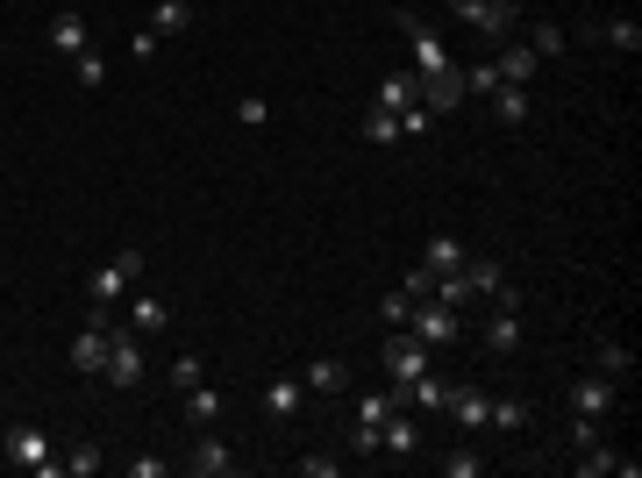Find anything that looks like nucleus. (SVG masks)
Segmentation results:
<instances>
[{"instance_id": "4468645a", "label": "nucleus", "mask_w": 642, "mask_h": 478, "mask_svg": "<svg viewBox=\"0 0 642 478\" xmlns=\"http://www.w3.org/2000/svg\"><path fill=\"white\" fill-rule=\"evenodd\" d=\"M486 350H493V358H514V350H522V307L486 314Z\"/></svg>"}, {"instance_id": "e433bc0d", "label": "nucleus", "mask_w": 642, "mask_h": 478, "mask_svg": "<svg viewBox=\"0 0 642 478\" xmlns=\"http://www.w3.org/2000/svg\"><path fill=\"white\" fill-rule=\"evenodd\" d=\"M236 121H243V129H265V121H271L265 93H243V101H236Z\"/></svg>"}, {"instance_id": "37998d69", "label": "nucleus", "mask_w": 642, "mask_h": 478, "mask_svg": "<svg viewBox=\"0 0 642 478\" xmlns=\"http://www.w3.org/2000/svg\"><path fill=\"white\" fill-rule=\"evenodd\" d=\"M493 8H522V0H493Z\"/></svg>"}, {"instance_id": "f8f14e48", "label": "nucleus", "mask_w": 642, "mask_h": 478, "mask_svg": "<svg viewBox=\"0 0 642 478\" xmlns=\"http://www.w3.org/2000/svg\"><path fill=\"white\" fill-rule=\"evenodd\" d=\"M493 65H500V86H528V79L542 72V58L522 44V36H507V44H493Z\"/></svg>"}, {"instance_id": "6e6552de", "label": "nucleus", "mask_w": 642, "mask_h": 478, "mask_svg": "<svg viewBox=\"0 0 642 478\" xmlns=\"http://www.w3.org/2000/svg\"><path fill=\"white\" fill-rule=\"evenodd\" d=\"M614 407H621V378H599V372L571 378V415H599V421H607Z\"/></svg>"}, {"instance_id": "7c9ffc66", "label": "nucleus", "mask_w": 642, "mask_h": 478, "mask_svg": "<svg viewBox=\"0 0 642 478\" xmlns=\"http://www.w3.org/2000/svg\"><path fill=\"white\" fill-rule=\"evenodd\" d=\"M486 429H500V435H522V429H528V407H522V400H493Z\"/></svg>"}, {"instance_id": "9d476101", "label": "nucleus", "mask_w": 642, "mask_h": 478, "mask_svg": "<svg viewBox=\"0 0 642 478\" xmlns=\"http://www.w3.org/2000/svg\"><path fill=\"white\" fill-rule=\"evenodd\" d=\"M372 107H386V115H407V107H421V72H415V65L386 72V79H378V93H372Z\"/></svg>"}, {"instance_id": "9b49d317", "label": "nucleus", "mask_w": 642, "mask_h": 478, "mask_svg": "<svg viewBox=\"0 0 642 478\" xmlns=\"http://www.w3.org/2000/svg\"><path fill=\"white\" fill-rule=\"evenodd\" d=\"M378 450H386V457H415V450H421V421H415V407H393V415L378 421Z\"/></svg>"}, {"instance_id": "a211bd4d", "label": "nucleus", "mask_w": 642, "mask_h": 478, "mask_svg": "<svg viewBox=\"0 0 642 478\" xmlns=\"http://www.w3.org/2000/svg\"><path fill=\"white\" fill-rule=\"evenodd\" d=\"M421 107H429V115L464 107V72H457V65H450V72H435V79H421Z\"/></svg>"}, {"instance_id": "72a5a7b5", "label": "nucleus", "mask_w": 642, "mask_h": 478, "mask_svg": "<svg viewBox=\"0 0 642 478\" xmlns=\"http://www.w3.org/2000/svg\"><path fill=\"white\" fill-rule=\"evenodd\" d=\"M564 443H571V450H593V443H607V435H599V415H571Z\"/></svg>"}, {"instance_id": "c85d7f7f", "label": "nucleus", "mask_w": 642, "mask_h": 478, "mask_svg": "<svg viewBox=\"0 0 642 478\" xmlns=\"http://www.w3.org/2000/svg\"><path fill=\"white\" fill-rule=\"evenodd\" d=\"M564 22H536V30H528V50H536V58H564Z\"/></svg>"}, {"instance_id": "4c0bfd02", "label": "nucleus", "mask_w": 642, "mask_h": 478, "mask_svg": "<svg viewBox=\"0 0 642 478\" xmlns=\"http://www.w3.org/2000/svg\"><path fill=\"white\" fill-rule=\"evenodd\" d=\"M599 36H607L614 50H628V58H635V50H642V30H635V22H607V30H599Z\"/></svg>"}, {"instance_id": "a19ab883", "label": "nucleus", "mask_w": 642, "mask_h": 478, "mask_svg": "<svg viewBox=\"0 0 642 478\" xmlns=\"http://www.w3.org/2000/svg\"><path fill=\"white\" fill-rule=\"evenodd\" d=\"M300 478H336V457H293Z\"/></svg>"}, {"instance_id": "58836bf2", "label": "nucleus", "mask_w": 642, "mask_h": 478, "mask_svg": "<svg viewBox=\"0 0 642 478\" xmlns=\"http://www.w3.org/2000/svg\"><path fill=\"white\" fill-rule=\"evenodd\" d=\"M121 471H129V478H165L172 464H165V457H150V450H143V457H121Z\"/></svg>"}, {"instance_id": "20e7f679", "label": "nucleus", "mask_w": 642, "mask_h": 478, "mask_svg": "<svg viewBox=\"0 0 642 478\" xmlns=\"http://www.w3.org/2000/svg\"><path fill=\"white\" fill-rule=\"evenodd\" d=\"M378 364H386V378L393 386H415L421 372H435V358H429V343H421L415 329H393V343L378 350Z\"/></svg>"}, {"instance_id": "6ab92c4d", "label": "nucleus", "mask_w": 642, "mask_h": 478, "mask_svg": "<svg viewBox=\"0 0 642 478\" xmlns=\"http://www.w3.org/2000/svg\"><path fill=\"white\" fill-rule=\"evenodd\" d=\"M107 336H115V329H93V322H86V329L72 336V372L101 378V364H107Z\"/></svg>"}, {"instance_id": "ea45409f", "label": "nucleus", "mask_w": 642, "mask_h": 478, "mask_svg": "<svg viewBox=\"0 0 642 478\" xmlns=\"http://www.w3.org/2000/svg\"><path fill=\"white\" fill-rule=\"evenodd\" d=\"M429 129H435L429 107H407V115H400V136H429Z\"/></svg>"}, {"instance_id": "b1692460", "label": "nucleus", "mask_w": 642, "mask_h": 478, "mask_svg": "<svg viewBox=\"0 0 642 478\" xmlns=\"http://www.w3.org/2000/svg\"><path fill=\"white\" fill-rule=\"evenodd\" d=\"M300 393H307V386L279 372V378H271V386H265V415H271V421H293V415H300Z\"/></svg>"}, {"instance_id": "c756f323", "label": "nucleus", "mask_w": 642, "mask_h": 478, "mask_svg": "<svg viewBox=\"0 0 642 478\" xmlns=\"http://www.w3.org/2000/svg\"><path fill=\"white\" fill-rule=\"evenodd\" d=\"M101 464H107V450H101V443H72V450H65V471H72V478H93Z\"/></svg>"}, {"instance_id": "4be33fe9", "label": "nucleus", "mask_w": 642, "mask_h": 478, "mask_svg": "<svg viewBox=\"0 0 642 478\" xmlns=\"http://www.w3.org/2000/svg\"><path fill=\"white\" fill-rule=\"evenodd\" d=\"M528 115H536V101H528V86H500V93H493V121H500V129H522Z\"/></svg>"}, {"instance_id": "2f4dec72", "label": "nucleus", "mask_w": 642, "mask_h": 478, "mask_svg": "<svg viewBox=\"0 0 642 478\" xmlns=\"http://www.w3.org/2000/svg\"><path fill=\"white\" fill-rule=\"evenodd\" d=\"M72 79H79V86L93 93V86H101V79H107V58H101V50L86 44V50H79V58H72Z\"/></svg>"}, {"instance_id": "1a4fd4ad", "label": "nucleus", "mask_w": 642, "mask_h": 478, "mask_svg": "<svg viewBox=\"0 0 642 478\" xmlns=\"http://www.w3.org/2000/svg\"><path fill=\"white\" fill-rule=\"evenodd\" d=\"M186 471H194V478H229V471H236V457H229V443L214 429H200L194 450H186Z\"/></svg>"}, {"instance_id": "ddd939ff", "label": "nucleus", "mask_w": 642, "mask_h": 478, "mask_svg": "<svg viewBox=\"0 0 642 478\" xmlns=\"http://www.w3.org/2000/svg\"><path fill=\"white\" fill-rule=\"evenodd\" d=\"M443 407L457 415V429H471V435H478V429H486V415H493V393H486V386H450V400H443Z\"/></svg>"}, {"instance_id": "c9c22d12", "label": "nucleus", "mask_w": 642, "mask_h": 478, "mask_svg": "<svg viewBox=\"0 0 642 478\" xmlns=\"http://www.w3.org/2000/svg\"><path fill=\"white\" fill-rule=\"evenodd\" d=\"M478 471H486L478 450H450V457H443V478H478Z\"/></svg>"}, {"instance_id": "bb28decb", "label": "nucleus", "mask_w": 642, "mask_h": 478, "mask_svg": "<svg viewBox=\"0 0 642 478\" xmlns=\"http://www.w3.org/2000/svg\"><path fill=\"white\" fill-rule=\"evenodd\" d=\"M358 136H364V143H372V150H386V143H400V115H386V107H372V115H364V121H358Z\"/></svg>"}, {"instance_id": "423d86ee", "label": "nucleus", "mask_w": 642, "mask_h": 478, "mask_svg": "<svg viewBox=\"0 0 642 478\" xmlns=\"http://www.w3.org/2000/svg\"><path fill=\"white\" fill-rule=\"evenodd\" d=\"M443 8L464 22V30H478L486 44H507V36H514V15H522V8H493V0H443Z\"/></svg>"}, {"instance_id": "473e14b6", "label": "nucleus", "mask_w": 642, "mask_h": 478, "mask_svg": "<svg viewBox=\"0 0 642 478\" xmlns=\"http://www.w3.org/2000/svg\"><path fill=\"white\" fill-rule=\"evenodd\" d=\"M200 378H208V358H194V350H186V358H172V393L200 386Z\"/></svg>"}, {"instance_id": "39448f33", "label": "nucleus", "mask_w": 642, "mask_h": 478, "mask_svg": "<svg viewBox=\"0 0 642 478\" xmlns=\"http://www.w3.org/2000/svg\"><path fill=\"white\" fill-rule=\"evenodd\" d=\"M143 372H150V364H143V336L115 329V336H107V364H101V378L129 393V386H143Z\"/></svg>"}, {"instance_id": "5701e85b", "label": "nucleus", "mask_w": 642, "mask_h": 478, "mask_svg": "<svg viewBox=\"0 0 642 478\" xmlns=\"http://www.w3.org/2000/svg\"><path fill=\"white\" fill-rule=\"evenodd\" d=\"M593 372H599V378H621V386H628V372H635V350L607 336V343H593Z\"/></svg>"}, {"instance_id": "f3484780", "label": "nucleus", "mask_w": 642, "mask_h": 478, "mask_svg": "<svg viewBox=\"0 0 642 478\" xmlns=\"http://www.w3.org/2000/svg\"><path fill=\"white\" fill-rule=\"evenodd\" d=\"M179 407H186V429H214L229 400H222V393L208 386V378H200V386H186V393H179Z\"/></svg>"}, {"instance_id": "0eeeda50", "label": "nucleus", "mask_w": 642, "mask_h": 478, "mask_svg": "<svg viewBox=\"0 0 642 478\" xmlns=\"http://www.w3.org/2000/svg\"><path fill=\"white\" fill-rule=\"evenodd\" d=\"M407 329H415L421 336V343H457V336H464V314L457 307H443V300H415V314H407Z\"/></svg>"}, {"instance_id": "aec40b11", "label": "nucleus", "mask_w": 642, "mask_h": 478, "mask_svg": "<svg viewBox=\"0 0 642 478\" xmlns=\"http://www.w3.org/2000/svg\"><path fill=\"white\" fill-rule=\"evenodd\" d=\"M143 30L157 36V44H165V36H186V30H194V0H157Z\"/></svg>"}, {"instance_id": "f704fd0d", "label": "nucleus", "mask_w": 642, "mask_h": 478, "mask_svg": "<svg viewBox=\"0 0 642 478\" xmlns=\"http://www.w3.org/2000/svg\"><path fill=\"white\" fill-rule=\"evenodd\" d=\"M378 314H386L393 329H407V314H415V293H407V285H393V293L378 300Z\"/></svg>"}, {"instance_id": "f257e3e1", "label": "nucleus", "mask_w": 642, "mask_h": 478, "mask_svg": "<svg viewBox=\"0 0 642 478\" xmlns=\"http://www.w3.org/2000/svg\"><path fill=\"white\" fill-rule=\"evenodd\" d=\"M400 36H407V65H415L421 79H435V72H450V44H443V30H435L429 15H415V8H400Z\"/></svg>"}, {"instance_id": "a878e982", "label": "nucleus", "mask_w": 642, "mask_h": 478, "mask_svg": "<svg viewBox=\"0 0 642 478\" xmlns=\"http://www.w3.org/2000/svg\"><path fill=\"white\" fill-rule=\"evenodd\" d=\"M421 265L443 279V271H464V243L457 236H429V250H421Z\"/></svg>"}, {"instance_id": "393cba45", "label": "nucleus", "mask_w": 642, "mask_h": 478, "mask_svg": "<svg viewBox=\"0 0 642 478\" xmlns=\"http://www.w3.org/2000/svg\"><path fill=\"white\" fill-rule=\"evenodd\" d=\"M621 450H607V443H593V450H579V457H571V471H579V478H614V471H621Z\"/></svg>"}, {"instance_id": "79ce46f5", "label": "nucleus", "mask_w": 642, "mask_h": 478, "mask_svg": "<svg viewBox=\"0 0 642 478\" xmlns=\"http://www.w3.org/2000/svg\"><path fill=\"white\" fill-rule=\"evenodd\" d=\"M129 58H136V65H150V58H157V36L136 30V36H129Z\"/></svg>"}, {"instance_id": "cd10ccee", "label": "nucleus", "mask_w": 642, "mask_h": 478, "mask_svg": "<svg viewBox=\"0 0 642 478\" xmlns=\"http://www.w3.org/2000/svg\"><path fill=\"white\" fill-rule=\"evenodd\" d=\"M493 93H500V65H493V58H478L471 72H464V101H493Z\"/></svg>"}, {"instance_id": "f03ea898", "label": "nucleus", "mask_w": 642, "mask_h": 478, "mask_svg": "<svg viewBox=\"0 0 642 478\" xmlns=\"http://www.w3.org/2000/svg\"><path fill=\"white\" fill-rule=\"evenodd\" d=\"M0 457L15 464V471H36V478H58V443H50L36 421H15V429L0 435Z\"/></svg>"}, {"instance_id": "412c9836", "label": "nucleus", "mask_w": 642, "mask_h": 478, "mask_svg": "<svg viewBox=\"0 0 642 478\" xmlns=\"http://www.w3.org/2000/svg\"><path fill=\"white\" fill-rule=\"evenodd\" d=\"M300 386H307V393H350V364L343 358H307Z\"/></svg>"}, {"instance_id": "7ed1b4c3", "label": "nucleus", "mask_w": 642, "mask_h": 478, "mask_svg": "<svg viewBox=\"0 0 642 478\" xmlns=\"http://www.w3.org/2000/svg\"><path fill=\"white\" fill-rule=\"evenodd\" d=\"M136 279H143V250H136V243H129V250H115V257H107V265H101V271H93V279H86V300H93V307H115V300L129 293Z\"/></svg>"}, {"instance_id": "dca6fc26", "label": "nucleus", "mask_w": 642, "mask_h": 478, "mask_svg": "<svg viewBox=\"0 0 642 478\" xmlns=\"http://www.w3.org/2000/svg\"><path fill=\"white\" fill-rule=\"evenodd\" d=\"M86 44H93L86 15H79V8H58V15H50V50H58V58H79Z\"/></svg>"}, {"instance_id": "2eb2a0df", "label": "nucleus", "mask_w": 642, "mask_h": 478, "mask_svg": "<svg viewBox=\"0 0 642 478\" xmlns=\"http://www.w3.org/2000/svg\"><path fill=\"white\" fill-rule=\"evenodd\" d=\"M165 329H172V300L136 293V300H129V336H165Z\"/></svg>"}]
</instances>
